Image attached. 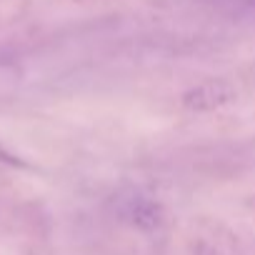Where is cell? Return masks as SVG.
Returning <instances> with one entry per match:
<instances>
[{"label":"cell","instance_id":"277c9868","mask_svg":"<svg viewBox=\"0 0 255 255\" xmlns=\"http://www.w3.org/2000/svg\"><path fill=\"white\" fill-rule=\"evenodd\" d=\"M0 165H13V168H20V165H23V160H20V158H15L13 153H8L3 145H0Z\"/></svg>","mask_w":255,"mask_h":255},{"label":"cell","instance_id":"3957f363","mask_svg":"<svg viewBox=\"0 0 255 255\" xmlns=\"http://www.w3.org/2000/svg\"><path fill=\"white\" fill-rule=\"evenodd\" d=\"M215 3L240 15H255V0H215Z\"/></svg>","mask_w":255,"mask_h":255},{"label":"cell","instance_id":"6da1fadb","mask_svg":"<svg viewBox=\"0 0 255 255\" xmlns=\"http://www.w3.org/2000/svg\"><path fill=\"white\" fill-rule=\"evenodd\" d=\"M115 213L123 223L133 225L138 230H158L165 220L163 205L140 190H128L115 198Z\"/></svg>","mask_w":255,"mask_h":255},{"label":"cell","instance_id":"7a4b0ae2","mask_svg":"<svg viewBox=\"0 0 255 255\" xmlns=\"http://www.w3.org/2000/svg\"><path fill=\"white\" fill-rule=\"evenodd\" d=\"M233 98H235V90L228 83H223V80H208L203 85L190 88L183 95V105L188 110L208 113V110H218V108L233 103Z\"/></svg>","mask_w":255,"mask_h":255}]
</instances>
